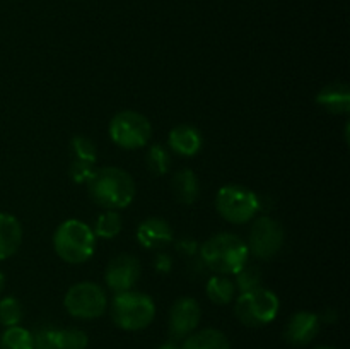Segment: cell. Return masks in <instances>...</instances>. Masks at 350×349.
Returning <instances> with one entry per match:
<instances>
[{
    "label": "cell",
    "instance_id": "cell-23",
    "mask_svg": "<svg viewBox=\"0 0 350 349\" xmlns=\"http://www.w3.org/2000/svg\"><path fill=\"white\" fill-rule=\"evenodd\" d=\"M146 161H147V168H149L154 174H164L170 171L171 157H170V153H167L163 146L149 147Z\"/></svg>",
    "mask_w": 350,
    "mask_h": 349
},
{
    "label": "cell",
    "instance_id": "cell-32",
    "mask_svg": "<svg viewBox=\"0 0 350 349\" xmlns=\"http://www.w3.org/2000/svg\"><path fill=\"white\" fill-rule=\"evenodd\" d=\"M3 283H5V277H3L2 270H0V293H2V289H3Z\"/></svg>",
    "mask_w": 350,
    "mask_h": 349
},
{
    "label": "cell",
    "instance_id": "cell-22",
    "mask_svg": "<svg viewBox=\"0 0 350 349\" xmlns=\"http://www.w3.org/2000/svg\"><path fill=\"white\" fill-rule=\"evenodd\" d=\"M21 320H23V307L19 300L14 296L2 298L0 300V324L12 327V325H19Z\"/></svg>",
    "mask_w": 350,
    "mask_h": 349
},
{
    "label": "cell",
    "instance_id": "cell-18",
    "mask_svg": "<svg viewBox=\"0 0 350 349\" xmlns=\"http://www.w3.org/2000/svg\"><path fill=\"white\" fill-rule=\"evenodd\" d=\"M171 187H173L174 197L181 204H193L195 198L198 197V180L191 170L178 171L173 177Z\"/></svg>",
    "mask_w": 350,
    "mask_h": 349
},
{
    "label": "cell",
    "instance_id": "cell-30",
    "mask_svg": "<svg viewBox=\"0 0 350 349\" xmlns=\"http://www.w3.org/2000/svg\"><path fill=\"white\" fill-rule=\"evenodd\" d=\"M178 248L188 250V253H193L195 250H197V243H195L193 240H181V242L178 243Z\"/></svg>",
    "mask_w": 350,
    "mask_h": 349
},
{
    "label": "cell",
    "instance_id": "cell-15",
    "mask_svg": "<svg viewBox=\"0 0 350 349\" xmlns=\"http://www.w3.org/2000/svg\"><path fill=\"white\" fill-rule=\"evenodd\" d=\"M23 243V228L12 214L0 212V260L12 257Z\"/></svg>",
    "mask_w": 350,
    "mask_h": 349
},
{
    "label": "cell",
    "instance_id": "cell-17",
    "mask_svg": "<svg viewBox=\"0 0 350 349\" xmlns=\"http://www.w3.org/2000/svg\"><path fill=\"white\" fill-rule=\"evenodd\" d=\"M181 349H231L229 339L217 328H204L191 332Z\"/></svg>",
    "mask_w": 350,
    "mask_h": 349
},
{
    "label": "cell",
    "instance_id": "cell-10",
    "mask_svg": "<svg viewBox=\"0 0 350 349\" xmlns=\"http://www.w3.org/2000/svg\"><path fill=\"white\" fill-rule=\"evenodd\" d=\"M202 318V308L195 298H180L174 301L170 311V334L176 339H185L197 331Z\"/></svg>",
    "mask_w": 350,
    "mask_h": 349
},
{
    "label": "cell",
    "instance_id": "cell-29",
    "mask_svg": "<svg viewBox=\"0 0 350 349\" xmlns=\"http://www.w3.org/2000/svg\"><path fill=\"white\" fill-rule=\"evenodd\" d=\"M154 266L159 272H167L171 269V259L166 253H157L156 259H154Z\"/></svg>",
    "mask_w": 350,
    "mask_h": 349
},
{
    "label": "cell",
    "instance_id": "cell-11",
    "mask_svg": "<svg viewBox=\"0 0 350 349\" xmlns=\"http://www.w3.org/2000/svg\"><path fill=\"white\" fill-rule=\"evenodd\" d=\"M140 277V263L139 260L129 253L116 255L111 262L108 263L105 279L109 289L115 293H123L130 291Z\"/></svg>",
    "mask_w": 350,
    "mask_h": 349
},
{
    "label": "cell",
    "instance_id": "cell-7",
    "mask_svg": "<svg viewBox=\"0 0 350 349\" xmlns=\"http://www.w3.org/2000/svg\"><path fill=\"white\" fill-rule=\"evenodd\" d=\"M152 127L139 112H120L109 122V135L116 146L123 149H139L150 139Z\"/></svg>",
    "mask_w": 350,
    "mask_h": 349
},
{
    "label": "cell",
    "instance_id": "cell-3",
    "mask_svg": "<svg viewBox=\"0 0 350 349\" xmlns=\"http://www.w3.org/2000/svg\"><path fill=\"white\" fill-rule=\"evenodd\" d=\"M57 255L68 263H82L89 260L96 248V235L85 222L68 219L57 228L53 235Z\"/></svg>",
    "mask_w": 350,
    "mask_h": 349
},
{
    "label": "cell",
    "instance_id": "cell-31",
    "mask_svg": "<svg viewBox=\"0 0 350 349\" xmlns=\"http://www.w3.org/2000/svg\"><path fill=\"white\" fill-rule=\"evenodd\" d=\"M157 349H181V348H178V346L173 344V342H166V344L159 346V348H157Z\"/></svg>",
    "mask_w": 350,
    "mask_h": 349
},
{
    "label": "cell",
    "instance_id": "cell-12",
    "mask_svg": "<svg viewBox=\"0 0 350 349\" xmlns=\"http://www.w3.org/2000/svg\"><path fill=\"white\" fill-rule=\"evenodd\" d=\"M320 332V318L311 311H297L286 325V339L293 346H306Z\"/></svg>",
    "mask_w": 350,
    "mask_h": 349
},
{
    "label": "cell",
    "instance_id": "cell-4",
    "mask_svg": "<svg viewBox=\"0 0 350 349\" xmlns=\"http://www.w3.org/2000/svg\"><path fill=\"white\" fill-rule=\"evenodd\" d=\"M111 315L115 324L123 331H142L152 324L156 305L152 298L139 291H123L113 298Z\"/></svg>",
    "mask_w": 350,
    "mask_h": 349
},
{
    "label": "cell",
    "instance_id": "cell-19",
    "mask_svg": "<svg viewBox=\"0 0 350 349\" xmlns=\"http://www.w3.org/2000/svg\"><path fill=\"white\" fill-rule=\"evenodd\" d=\"M0 349H34L33 332L21 325L7 327L0 337Z\"/></svg>",
    "mask_w": 350,
    "mask_h": 349
},
{
    "label": "cell",
    "instance_id": "cell-25",
    "mask_svg": "<svg viewBox=\"0 0 350 349\" xmlns=\"http://www.w3.org/2000/svg\"><path fill=\"white\" fill-rule=\"evenodd\" d=\"M236 283H238L241 293L256 289V287H260V283H262V272H260L258 267L248 266V262H246L241 267V270L236 272Z\"/></svg>",
    "mask_w": 350,
    "mask_h": 349
},
{
    "label": "cell",
    "instance_id": "cell-28",
    "mask_svg": "<svg viewBox=\"0 0 350 349\" xmlns=\"http://www.w3.org/2000/svg\"><path fill=\"white\" fill-rule=\"evenodd\" d=\"M94 173H96L94 163H91V161L75 159L74 163H72V166H70L72 180L77 181V183H84V181H89Z\"/></svg>",
    "mask_w": 350,
    "mask_h": 349
},
{
    "label": "cell",
    "instance_id": "cell-5",
    "mask_svg": "<svg viewBox=\"0 0 350 349\" xmlns=\"http://www.w3.org/2000/svg\"><path fill=\"white\" fill-rule=\"evenodd\" d=\"M279 298L273 291L256 287L239 294L236 300V317L246 327H263L279 313Z\"/></svg>",
    "mask_w": 350,
    "mask_h": 349
},
{
    "label": "cell",
    "instance_id": "cell-2",
    "mask_svg": "<svg viewBox=\"0 0 350 349\" xmlns=\"http://www.w3.org/2000/svg\"><path fill=\"white\" fill-rule=\"evenodd\" d=\"M202 260L217 274H236L248 262V245L239 236L219 233L202 245Z\"/></svg>",
    "mask_w": 350,
    "mask_h": 349
},
{
    "label": "cell",
    "instance_id": "cell-9",
    "mask_svg": "<svg viewBox=\"0 0 350 349\" xmlns=\"http://www.w3.org/2000/svg\"><path fill=\"white\" fill-rule=\"evenodd\" d=\"M248 252L258 259H272L284 245V229L275 219L262 216L256 219L250 231Z\"/></svg>",
    "mask_w": 350,
    "mask_h": 349
},
{
    "label": "cell",
    "instance_id": "cell-8",
    "mask_svg": "<svg viewBox=\"0 0 350 349\" xmlns=\"http://www.w3.org/2000/svg\"><path fill=\"white\" fill-rule=\"evenodd\" d=\"M65 310L75 318L81 320H92L105 313L106 293L99 284L96 283H79L74 284L65 294Z\"/></svg>",
    "mask_w": 350,
    "mask_h": 349
},
{
    "label": "cell",
    "instance_id": "cell-1",
    "mask_svg": "<svg viewBox=\"0 0 350 349\" xmlns=\"http://www.w3.org/2000/svg\"><path fill=\"white\" fill-rule=\"evenodd\" d=\"M88 183L92 201L109 211L126 207L135 197V183L122 168L108 166L96 170Z\"/></svg>",
    "mask_w": 350,
    "mask_h": 349
},
{
    "label": "cell",
    "instance_id": "cell-13",
    "mask_svg": "<svg viewBox=\"0 0 350 349\" xmlns=\"http://www.w3.org/2000/svg\"><path fill=\"white\" fill-rule=\"evenodd\" d=\"M137 238L146 248H161L173 240L171 226L161 218H149L140 222Z\"/></svg>",
    "mask_w": 350,
    "mask_h": 349
},
{
    "label": "cell",
    "instance_id": "cell-14",
    "mask_svg": "<svg viewBox=\"0 0 350 349\" xmlns=\"http://www.w3.org/2000/svg\"><path fill=\"white\" fill-rule=\"evenodd\" d=\"M317 103L323 109L337 115H345L350 112V89L347 84L334 82L328 84L318 92Z\"/></svg>",
    "mask_w": 350,
    "mask_h": 349
},
{
    "label": "cell",
    "instance_id": "cell-16",
    "mask_svg": "<svg viewBox=\"0 0 350 349\" xmlns=\"http://www.w3.org/2000/svg\"><path fill=\"white\" fill-rule=\"evenodd\" d=\"M170 147L180 156H195L202 147V135L190 125H180L170 132Z\"/></svg>",
    "mask_w": 350,
    "mask_h": 349
},
{
    "label": "cell",
    "instance_id": "cell-24",
    "mask_svg": "<svg viewBox=\"0 0 350 349\" xmlns=\"http://www.w3.org/2000/svg\"><path fill=\"white\" fill-rule=\"evenodd\" d=\"M89 337L81 328L58 331V349H88Z\"/></svg>",
    "mask_w": 350,
    "mask_h": 349
},
{
    "label": "cell",
    "instance_id": "cell-20",
    "mask_svg": "<svg viewBox=\"0 0 350 349\" xmlns=\"http://www.w3.org/2000/svg\"><path fill=\"white\" fill-rule=\"evenodd\" d=\"M234 283L226 276H214L207 284V296L217 305H228L234 298Z\"/></svg>",
    "mask_w": 350,
    "mask_h": 349
},
{
    "label": "cell",
    "instance_id": "cell-21",
    "mask_svg": "<svg viewBox=\"0 0 350 349\" xmlns=\"http://www.w3.org/2000/svg\"><path fill=\"white\" fill-rule=\"evenodd\" d=\"M120 231H122V218L115 211L101 214L94 224V235L101 238H115Z\"/></svg>",
    "mask_w": 350,
    "mask_h": 349
},
{
    "label": "cell",
    "instance_id": "cell-27",
    "mask_svg": "<svg viewBox=\"0 0 350 349\" xmlns=\"http://www.w3.org/2000/svg\"><path fill=\"white\" fill-rule=\"evenodd\" d=\"M72 153H74L75 159L91 161V163L96 161V147L88 137H74L72 139Z\"/></svg>",
    "mask_w": 350,
    "mask_h": 349
},
{
    "label": "cell",
    "instance_id": "cell-33",
    "mask_svg": "<svg viewBox=\"0 0 350 349\" xmlns=\"http://www.w3.org/2000/svg\"><path fill=\"white\" fill-rule=\"evenodd\" d=\"M317 349H337V348H332V346H320V348Z\"/></svg>",
    "mask_w": 350,
    "mask_h": 349
},
{
    "label": "cell",
    "instance_id": "cell-26",
    "mask_svg": "<svg viewBox=\"0 0 350 349\" xmlns=\"http://www.w3.org/2000/svg\"><path fill=\"white\" fill-rule=\"evenodd\" d=\"M34 349H58V328L43 327L33 334Z\"/></svg>",
    "mask_w": 350,
    "mask_h": 349
},
{
    "label": "cell",
    "instance_id": "cell-6",
    "mask_svg": "<svg viewBox=\"0 0 350 349\" xmlns=\"http://www.w3.org/2000/svg\"><path fill=\"white\" fill-rule=\"evenodd\" d=\"M258 197L241 185H226L217 192L215 209L226 221L243 224L258 212Z\"/></svg>",
    "mask_w": 350,
    "mask_h": 349
}]
</instances>
